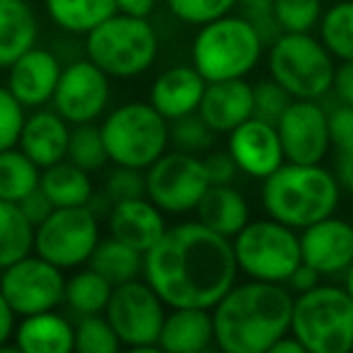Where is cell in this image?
Returning a JSON list of instances; mask_svg holds the SVG:
<instances>
[{
	"mask_svg": "<svg viewBox=\"0 0 353 353\" xmlns=\"http://www.w3.org/2000/svg\"><path fill=\"white\" fill-rule=\"evenodd\" d=\"M237 259L230 237L199 221L179 223L143 254V276L170 307H206L235 285Z\"/></svg>",
	"mask_w": 353,
	"mask_h": 353,
	"instance_id": "6da1fadb",
	"label": "cell"
},
{
	"mask_svg": "<svg viewBox=\"0 0 353 353\" xmlns=\"http://www.w3.org/2000/svg\"><path fill=\"white\" fill-rule=\"evenodd\" d=\"M293 295L283 283L232 285L213 307V341L225 353H269L290 332Z\"/></svg>",
	"mask_w": 353,
	"mask_h": 353,
	"instance_id": "7a4b0ae2",
	"label": "cell"
},
{
	"mask_svg": "<svg viewBox=\"0 0 353 353\" xmlns=\"http://www.w3.org/2000/svg\"><path fill=\"white\" fill-rule=\"evenodd\" d=\"M341 199V184L336 174L322 167V162H283L279 170L264 176L261 203L274 221L303 230L312 223L334 216Z\"/></svg>",
	"mask_w": 353,
	"mask_h": 353,
	"instance_id": "3957f363",
	"label": "cell"
},
{
	"mask_svg": "<svg viewBox=\"0 0 353 353\" xmlns=\"http://www.w3.org/2000/svg\"><path fill=\"white\" fill-rule=\"evenodd\" d=\"M264 39L242 15H223L201 25L192 41V65L206 83L245 78L256 68Z\"/></svg>",
	"mask_w": 353,
	"mask_h": 353,
	"instance_id": "277c9868",
	"label": "cell"
},
{
	"mask_svg": "<svg viewBox=\"0 0 353 353\" xmlns=\"http://www.w3.org/2000/svg\"><path fill=\"white\" fill-rule=\"evenodd\" d=\"M290 332L307 353L353 351V298L339 285H314L293 298Z\"/></svg>",
	"mask_w": 353,
	"mask_h": 353,
	"instance_id": "5b68a950",
	"label": "cell"
},
{
	"mask_svg": "<svg viewBox=\"0 0 353 353\" xmlns=\"http://www.w3.org/2000/svg\"><path fill=\"white\" fill-rule=\"evenodd\" d=\"M160 41L148 17L114 12L85 34V51L109 78H136L157 59Z\"/></svg>",
	"mask_w": 353,
	"mask_h": 353,
	"instance_id": "8992f818",
	"label": "cell"
},
{
	"mask_svg": "<svg viewBox=\"0 0 353 353\" xmlns=\"http://www.w3.org/2000/svg\"><path fill=\"white\" fill-rule=\"evenodd\" d=\"M114 165L148 170L170 145V121L150 102H126L99 126Z\"/></svg>",
	"mask_w": 353,
	"mask_h": 353,
	"instance_id": "52a82bcc",
	"label": "cell"
},
{
	"mask_svg": "<svg viewBox=\"0 0 353 353\" xmlns=\"http://www.w3.org/2000/svg\"><path fill=\"white\" fill-rule=\"evenodd\" d=\"M334 56L310 32H283L271 41L269 73L293 99H319L332 90Z\"/></svg>",
	"mask_w": 353,
	"mask_h": 353,
	"instance_id": "ba28073f",
	"label": "cell"
},
{
	"mask_svg": "<svg viewBox=\"0 0 353 353\" xmlns=\"http://www.w3.org/2000/svg\"><path fill=\"white\" fill-rule=\"evenodd\" d=\"M232 250L242 274L269 283H285L295 266L303 261L300 235L271 216L247 223L232 237Z\"/></svg>",
	"mask_w": 353,
	"mask_h": 353,
	"instance_id": "9c48e42d",
	"label": "cell"
},
{
	"mask_svg": "<svg viewBox=\"0 0 353 353\" xmlns=\"http://www.w3.org/2000/svg\"><path fill=\"white\" fill-rule=\"evenodd\" d=\"M165 314V300L148 281L138 279L114 285L104 307V317L114 327L121 346L131 348L133 353H152L160 348L157 339Z\"/></svg>",
	"mask_w": 353,
	"mask_h": 353,
	"instance_id": "30bf717a",
	"label": "cell"
},
{
	"mask_svg": "<svg viewBox=\"0 0 353 353\" xmlns=\"http://www.w3.org/2000/svg\"><path fill=\"white\" fill-rule=\"evenodd\" d=\"M97 242L99 218L90 206L54 208V213L34 228V252L59 269L88 264Z\"/></svg>",
	"mask_w": 353,
	"mask_h": 353,
	"instance_id": "8fae6325",
	"label": "cell"
},
{
	"mask_svg": "<svg viewBox=\"0 0 353 353\" xmlns=\"http://www.w3.org/2000/svg\"><path fill=\"white\" fill-rule=\"evenodd\" d=\"M211 187L203 160L192 152H162L145 170V196L162 213H192Z\"/></svg>",
	"mask_w": 353,
	"mask_h": 353,
	"instance_id": "7c38bea8",
	"label": "cell"
},
{
	"mask_svg": "<svg viewBox=\"0 0 353 353\" xmlns=\"http://www.w3.org/2000/svg\"><path fill=\"white\" fill-rule=\"evenodd\" d=\"M0 271V290L20 317L56 310V305L63 303V269L46 261L44 256L27 254Z\"/></svg>",
	"mask_w": 353,
	"mask_h": 353,
	"instance_id": "4fadbf2b",
	"label": "cell"
},
{
	"mask_svg": "<svg viewBox=\"0 0 353 353\" xmlns=\"http://www.w3.org/2000/svg\"><path fill=\"white\" fill-rule=\"evenodd\" d=\"M112 97L109 75L90 59L75 61L61 70L59 85L51 97L54 109L68 123H92L104 114Z\"/></svg>",
	"mask_w": 353,
	"mask_h": 353,
	"instance_id": "5bb4252c",
	"label": "cell"
},
{
	"mask_svg": "<svg viewBox=\"0 0 353 353\" xmlns=\"http://www.w3.org/2000/svg\"><path fill=\"white\" fill-rule=\"evenodd\" d=\"M285 162L314 165L322 162L332 145L329 117L314 99H293L276 121Z\"/></svg>",
	"mask_w": 353,
	"mask_h": 353,
	"instance_id": "9a60e30c",
	"label": "cell"
},
{
	"mask_svg": "<svg viewBox=\"0 0 353 353\" xmlns=\"http://www.w3.org/2000/svg\"><path fill=\"white\" fill-rule=\"evenodd\" d=\"M300 254L319 276L341 274L353 261V225L327 216L300 232Z\"/></svg>",
	"mask_w": 353,
	"mask_h": 353,
	"instance_id": "2e32d148",
	"label": "cell"
},
{
	"mask_svg": "<svg viewBox=\"0 0 353 353\" xmlns=\"http://www.w3.org/2000/svg\"><path fill=\"white\" fill-rule=\"evenodd\" d=\"M228 150L245 174L264 179L285 162L283 145L274 123L252 117L228 133Z\"/></svg>",
	"mask_w": 353,
	"mask_h": 353,
	"instance_id": "e0dca14e",
	"label": "cell"
},
{
	"mask_svg": "<svg viewBox=\"0 0 353 353\" xmlns=\"http://www.w3.org/2000/svg\"><path fill=\"white\" fill-rule=\"evenodd\" d=\"M61 70L56 54L32 46L8 68V90L25 109H39L54 97Z\"/></svg>",
	"mask_w": 353,
	"mask_h": 353,
	"instance_id": "ac0fdd59",
	"label": "cell"
},
{
	"mask_svg": "<svg viewBox=\"0 0 353 353\" xmlns=\"http://www.w3.org/2000/svg\"><path fill=\"white\" fill-rule=\"evenodd\" d=\"M199 114L216 133H230L254 117V88L245 78L206 83Z\"/></svg>",
	"mask_w": 353,
	"mask_h": 353,
	"instance_id": "d6986e66",
	"label": "cell"
},
{
	"mask_svg": "<svg viewBox=\"0 0 353 353\" xmlns=\"http://www.w3.org/2000/svg\"><path fill=\"white\" fill-rule=\"evenodd\" d=\"M167 230L165 213L148 196L117 201L109 208V232L117 240L145 254Z\"/></svg>",
	"mask_w": 353,
	"mask_h": 353,
	"instance_id": "ffe728a7",
	"label": "cell"
},
{
	"mask_svg": "<svg viewBox=\"0 0 353 353\" xmlns=\"http://www.w3.org/2000/svg\"><path fill=\"white\" fill-rule=\"evenodd\" d=\"M203 90H206V80L194 65H172L157 75L148 102L167 121H174L179 117L199 112Z\"/></svg>",
	"mask_w": 353,
	"mask_h": 353,
	"instance_id": "44dd1931",
	"label": "cell"
},
{
	"mask_svg": "<svg viewBox=\"0 0 353 353\" xmlns=\"http://www.w3.org/2000/svg\"><path fill=\"white\" fill-rule=\"evenodd\" d=\"M70 138V123L59 112L39 109L32 117H25L20 131V150L34 162L39 170L51 167L56 162L65 160Z\"/></svg>",
	"mask_w": 353,
	"mask_h": 353,
	"instance_id": "7402d4cb",
	"label": "cell"
},
{
	"mask_svg": "<svg viewBox=\"0 0 353 353\" xmlns=\"http://www.w3.org/2000/svg\"><path fill=\"white\" fill-rule=\"evenodd\" d=\"M213 343V312L206 307H172L165 314L157 346L167 353H201Z\"/></svg>",
	"mask_w": 353,
	"mask_h": 353,
	"instance_id": "603a6c76",
	"label": "cell"
},
{
	"mask_svg": "<svg viewBox=\"0 0 353 353\" xmlns=\"http://www.w3.org/2000/svg\"><path fill=\"white\" fill-rule=\"evenodd\" d=\"M73 336L70 322L54 310L25 314L12 332L17 351L25 353H70Z\"/></svg>",
	"mask_w": 353,
	"mask_h": 353,
	"instance_id": "cb8c5ba5",
	"label": "cell"
},
{
	"mask_svg": "<svg viewBox=\"0 0 353 353\" xmlns=\"http://www.w3.org/2000/svg\"><path fill=\"white\" fill-rule=\"evenodd\" d=\"M199 223L223 237H235L250 223V203L232 184H211L196 206Z\"/></svg>",
	"mask_w": 353,
	"mask_h": 353,
	"instance_id": "d4e9b609",
	"label": "cell"
},
{
	"mask_svg": "<svg viewBox=\"0 0 353 353\" xmlns=\"http://www.w3.org/2000/svg\"><path fill=\"white\" fill-rule=\"evenodd\" d=\"M39 22L27 0H0V70L37 46Z\"/></svg>",
	"mask_w": 353,
	"mask_h": 353,
	"instance_id": "484cf974",
	"label": "cell"
},
{
	"mask_svg": "<svg viewBox=\"0 0 353 353\" xmlns=\"http://www.w3.org/2000/svg\"><path fill=\"white\" fill-rule=\"evenodd\" d=\"M39 189L51 199L56 208L88 206L94 194L90 172L70 160H61L51 167H44L39 176Z\"/></svg>",
	"mask_w": 353,
	"mask_h": 353,
	"instance_id": "4316f807",
	"label": "cell"
},
{
	"mask_svg": "<svg viewBox=\"0 0 353 353\" xmlns=\"http://www.w3.org/2000/svg\"><path fill=\"white\" fill-rule=\"evenodd\" d=\"M46 12L63 32L88 34L117 12V0H44Z\"/></svg>",
	"mask_w": 353,
	"mask_h": 353,
	"instance_id": "83f0119b",
	"label": "cell"
},
{
	"mask_svg": "<svg viewBox=\"0 0 353 353\" xmlns=\"http://www.w3.org/2000/svg\"><path fill=\"white\" fill-rule=\"evenodd\" d=\"M88 264L112 285L128 283V281L138 279V274H143V254L117 237L99 240Z\"/></svg>",
	"mask_w": 353,
	"mask_h": 353,
	"instance_id": "f1b7e54d",
	"label": "cell"
},
{
	"mask_svg": "<svg viewBox=\"0 0 353 353\" xmlns=\"http://www.w3.org/2000/svg\"><path fill=\"white\" fill-rule=\"evenodd\" d=\"M34 250V225L27 221L20 203L0 199V269L32 254Z\"/></svg>",
	"mask_w": 353,
	"mask_h": 353,
	"instance_id": "f546056e",
	"label": "cell"
},
{
	"mask_svg": "<svg viewBox=\"0 0 353 353\" xmlns=\"http://www.w3.org/2000/svg\"><path fill=\"white\" fill-rule=\"evenodd\" d=\"M112 290L114 285L104 276H99L92 266H88L65 281L63 303L80 317L83 314H99L107 307Z\"/></svg>",
	"mask_w": 353,
	"mask_h": 353,
	"instance_id": "4dcf8cb0",
	"label": "cell"
},
{
	"mask_svg": "<svg viewBox=\"0 0 353 353\" xmlns=\"http://www.w3.org/2000/svg\"><path fill=\"white\" fill-rule=\"evenodd\" d=\"M41 170L20 150L8 148L0 150V199L20 203L30 192L39 187Z\"/></svg>",
	"mask_w": 353,
	"mask_h": 353,
	"instance_id": "1f68e13d",
	"label": "cell"
},
{
	"mask_svg": "<svg viewBox=\"0 0 353 353\" xmlns=\"http://www.w3.org/2000/svg\"><path fill=\"white\" fill-rule=\"evenodd\" d=\"M319 41L339 61H353V0L332 6L319 20Z\"/></svg>",
	"mask_w": 353,
	"mask_h": 353,
	"instance_id": "d6a6232c",
	"label": "cell"
},
{
	"mask_svg": "<svg viewBox=\"0 0 353 353\" xmlns=\"http://www.w3.org/2000/svg\"><path fill=\"white\" fill-rule=\"evenodd\" d=\"M65 160L75 162V165L88 172L102 170L109 162L102 131L97 126H92V123H75V128H70Z\"/></svg>",
	"mask_w": 353,
	"mask_h": 353,
	"instance_id": "836d02e7",
	"label": "cell"
},
{
	"mask_svg": "<svg viewBox=\"0 0 353 353\" xmlns=\"http://www.w3.org/2000/svg\"><path fill=\"white\" fill-rule=\"evenodd\" d=\"M73 351L80 353H117L121 348L117 332L107 317L99 314H83L73 327Z\"/></svg>",
	"mask_w": 353,
	"mask_h": 353,
	"instance_id": "e575fe53",
	"label": "cell"
},
{
	"mask_svg": "<svg viewBox=\"0 0 353 353\" xmlns=\"http://www.w3.org/2000/svg\"><path fill=\"white\" fill-rule=\"evenodd\" d=\"M213 138H216V131L203 121L199 112L170 121V143L174 145V150L199 155V152L211 150Z\"/></svg>",
	"mask_w": 353,
	"mask_h": 353,
	"instance_id": "d590c367",
	"label": "cell"
},
{
	"mask_svg": "<svg viewBox=\"0 0 353 353\" xmlns=\"http://www.w3.org/2000/svg\"><path fill=\"white\" fill-rule=\"evenodd\" d=\"M276 22L283 32H312L322 20V0H274Z\"/></svg>",
	"mask_w": 353,
	"mask_h": 353,
	"instance_id": "8d00e7d4",
	"label": "cell"
},
{
	"mask_svg": "<svg viewBox=\"0 0 353 353\" xmlns=\"http://www.w3.org/2000/svg\"><path fill=\"white\" fill-rule=\"evenodd\" d=\"M237 0H167V8L176 20L187 25H208L223 15H230Z\"/></svg>",
	"mask_w": 353,
	"mask_h": 353,
	"instance_id": "74e56055",
	"label": "cell"
},
{
	"mask_svg": "<svg viewBox=\"0 0 353 353\" xmlns=\"http://www.w3.org/2000/svg\"><path fill=\"white\" fill-rule=\"evenodd\" d=\"M293 102V94L283 88L281 83H276L274 78L259 80L254 88V117L261 121H269L276 126L283 112Z\"/></svg>",
	"mask_w": 353,
	"mask_h": 353,
	"instance_id": "f35d334b",
	"label": "cell"
},
{
	"mask_svg": "<svg viewBox=\"0 0 353 353\" xmlns=\"http://www.w3.org/2000/svg\"><path fill=\"white\" fill-rule=\"evenodd\" d=\"M145 170H136V167H123L117 165V170L107 176V187H104V196L112 203L126 201V199L145 196Z\"/></svg>",
	"mask_w": 353,
	"mask_h": 353,
	"instance_id": "ab89813d",
	"label": "cell"
},
{
	"mask_svg": "<svg viewBox=\"0 0 353 353\" xmlns=\"http://www.w3.org/2000/svg\"><path fill=\"white\" fill-rule=\"evenodd\" d=\"M22 123H25V107L12 97L10 90L0 85V150L17 145Z\"/></svg>",
	"mask_w": 353,
	"mask_h": 353,
	"instance_id": "60d3db41",
	"label": "cell"
},
{
	"mask_svg": "<svg viewBox=\"0 0 353 353\" xmlns=\"http://www.w3.org/2000/svg\"><path fill=\"white\" fill-rule=\"evenodd\" d=\"M237 6L242 8L240 15L250 25H254L264 44H271L281 34V27L274 15V0H237Z\"/></svg>",
	"mask_w": 353,
	"mask_h": 353,
	"instance_id": "b9f144b4",
	"label": "cell"
},
{
	"mask_svg": "<svg viewBox=\"0 0 353 353\" xmlns=\"http://www.w3.org/2000/svg\"><path fill=\"white\" fill-rule=\"evenodd\" d=\"M329 117V136L339 150L353 148V104H339Z\"/></svg>",
	"mask_w": 353,
	"mask_h": 353,
	"instance_id": "7bdbcfd3",
	"label": "cell"
},
{
	"mask_svg": "<svg viewBox=\"0 0 353 353\" xmlns=\"http://www.w3.org/2000/svg\"><path fill=\"white\" fill-rule=\"evenodd\" d=\"M203 167H206V174L211 179V184H232L237 174V162L235 157L230 155V150H216L208 152L203 157Z\"/></svg>",
	"mask_w": 353,
	"mask_h": 353,
	"instance_id": "ee69618b",
	"label": "cell"
},
{
	"mask_svg": "<svg viewBox=\"0 0 353 353\" xmlns=\"http://www.w3.org/2000/svg\"><path fill=\"white\" fill-rule=\"evenodd\" d=\"M20 208H22V213L27 216V221L32 223V225H39V223H44L46 218L54 213V203H51V199L46 196L44 192H41L39 187L34 189V192H30L25 199L20 201Z\"/></svg>",
	"mask_w": 353,
	"mask_h": 353,
	"instance_id": "f6af8a7d",
	"label": "cell"
},
{
	"mask_svg": "<svg viewBox=\"0 0 353 353\" xmlns=\"http://www.w3.org/2000/svg\"><path fill=\"white\" fill-rule=\"evenodd\" d=\"M332 90L341 104H353V61H341V65L334 70Z\"/></svg>",
	"mask_w": 353,
	"mask_h": 353,
	"instance_id": "bcb514c9",
	"label": "cell"
},
{
	"mask_svg": "<svg viewBox=\"0 0 353 353\" xmlns=\"http://www.w3.org/2000/svg\"><path fill=\"white\" fill-rule=\"evenodd\" d=\"M285 285H288L290 293H307V290H312L314 285H319V274L310 264L300 261V264L293 269V274L285 279Z\"/></svg>",
	"mask_w": 353,
	"mask_h": 353,
	"instance_id": "7dc6e473",
	"label": "cell"
},
{
	"mask_svg": "<svg viewBox=\"0 0 353 353\" xmlns=\"http://www.w3.org/2000/svg\"><path fill=\"white\" fill-rule=\"evenodd\" d=\"M336 179L341 184V189L353 194V148L348 150H339V160H336Z\"/></svg>",
	"mask_w": 353,
	"mask_h": 353,
	"instance_id": "c3c4849f",
	"label": "cell"
},
{
	"mask_svg": "<svg viewBox=\"0 0 353 353\" xmlns=\"http://www.w3.org/2000/svg\"><path fill=\"white\" fill-rule=\"evenodd\" d=\"M12 332H15V310L10 307V303L0 290V348L8 346V341L12 339Z\"/></svg>",
	"mask_w": 353,
	"mask_h": 353,
	"instance_id": "681fc988",
	"label": "cell"
},
{
	"mask_svg": "<svg viewBox=\"0 0 353 353\" xmlns=\"http://www.w3.org/2000/svg\"><path fill=\"white\" fill-rule=\"evenodd\" d=\"M157 0H117V12L133 17H150Z\"/></svg>",
	"mask_w": 353,
	"mask_h": 353,
	"instance_id": "f907efd6",
	"label": "cell"
},
{
	"mask_svg": "<svg viewBox=\"0 0 353 353\" xmlns=\"http://www.w3.org/2000/svg\"><path fill=\"white\" fill-rule=\"evenodd\" d=\"M269 353H307V351H305V346L300 343V339L295 336L293 332H288L281 339H276L274 346L269 348Z\"/></svg>",
	"mask_w": 353,
	"mask_h": 353,
	"instance_id": "816d5d0a",
	"label": "cell"
},
{
	"mask_svg": "<svg viewBox=\"0 0 353 353\" xmlns=\"http://www.w3.org/2000/svg\"><path fill=\"white\" fill-rule=\"evenodd\" d=\"M343 274H346V276H343V288H346L348 295L353 298V261H351V266L343 271Z\"/></svg>",
	"mask_w": 353,
	"mask_h": 353,
	"instance_id": "f5cc1de1",
	"label": "cell"
}]
</instances>
